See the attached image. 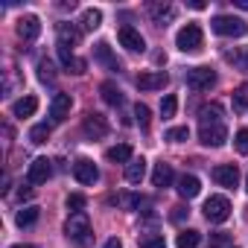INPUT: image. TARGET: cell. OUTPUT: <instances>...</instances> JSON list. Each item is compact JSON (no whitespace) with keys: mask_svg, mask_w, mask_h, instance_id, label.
Here are the masks:
<instances>
[{"mask_svg":"<svg viewBox=\"0 0 248 248\" xmlns=\"http://www.w3.org/2000/svg\"><path fill=\"white\" fill-rule=\"evenodd\" d=\"M38 76L44 79V82H53L56 79V70H53V64L44 59V62H38Z\"/></svg>","mask_w":248,"mask_h":248,"instance_id":"37","label":"cell"},{"mask_svg":"<svg viewBox=\"0 0 248 248\" xmlns=\"http://www.w3.org/2000/svg\"><path fill=\"white\" fill-rule=\"evenodd\" d=\"M245 193H248V178H245Z\"/></svg>","mask_w":248,"mask_h":248,"instance_id":"43","label":"cell"},{"mask_svg":"<svg viewBox=\"0 0 248 248\" xmlns=\"http://www.w3.org/2000/svg\"><path fill=\"white\" fill-rule=\"evenodd\" d=\"M199 140L204 146H222L228 140V129H225V123H210V126H199Z\"/></svg>","mask_w":248,"mask_h":248,"instance_id":"7","label":"cell"},{"mask_svg":"<svg viewBox=\"0 0 248 248\" xmlns=\"http://www.w3.org/2000/svg\"><path fill=\"white\" fill-rule=\"evenodd\" d=\"M233 111H236V114L248 111V82H242V85L233 91Z\"/></svg>","mask_w":248,"mask_h":248,"instance_id":"27","label":"cell"},{"mask_svg":"<svg viewBox=\"0 0 248 248\" xmlns=\"http://www.w3.org/2000/svg\"><path fill=\"white\" fill-rule=\"evenodd\" d=\"M175 108H178V99H175V93H167V96L161 99V117H164V120L175 117Z\"/></svg>","mask_w":248,"mask_h":248,"instance_id":"30","label":"cell"},{"mask_svg":"<svg viewBox=\"0 0 248 248\" xmlns=\"http://www.w3.org/2000/svg\"><path fill=\"white\" fill-rule=\"evenodd\" d=\"M167 82H170V76L164 70H146V73L138 76V88L140 91H161Z\"/></svg>","mask_w":248,"mask_h":248,"instance_id":"12","label":"cell"},{"mask_svg":"<svg viewBox=\"0 0 248 248\" xmlns=\"http://www.w3.org/2000/svg\"><path fill=\"white\" fill-rule=\"evenodd\" d=\"M225 59H228L236 70H245V73H248V50H245V47H239V50H233V53H225Z\"/></svg>","mask_w":248,"mask_h":248,"instance_id":"28","label":"cell"},{"mask_svg":"<svg viewBox=\"0 0 248 248\" xmlns=\"http://www.w3.org/2000/svg\"><path fill=\"white\" fill-rule=\"evenodd\" d=\"M70 105H73L70 93H56V96H53V102H50V117H53L56 123L67 120V114H70Z\"/></svg>","mask_w":248,"mask_h":248,"instance_id":"13","label":"cell"},{"mask_svg":"<svg viewBox=\"0 0 248 248\" xmlns=\"http://www.w3.org/2000/svg\"><path fill=\"white\" fill-rule=\"evenodd\" d=\"M231 245V233L219 231V233H210V248H228Z\"/></svg>","mask_w":248,"mask_h":248,"instance_id":"35","label":"cell"},{"mask_svg":"<svg viewBox=\"0 0 248 248\" xmlns=\"http://www.w3.org/2000/svg\"><path fill=\"white\" fill-rule=\"evenodd\" d=\"M99 93H102V99H105L108 105H123V91H120L114 82H102V85H99Z\"/></svg>","mask_w":248,"mask_h":248,"instance_id":"23","label":"cell"},{"mask_svg":"<svg viewBox=\"0 0 248 248\" xmlns=\"http://www.w3.org/2000/svg\"><path fill=\"white\" fill-rule=\"evenodd\" d=\"M102 248H123V242H120V239H117V236H111V239H108V242H105V245H102Z\"/></svg>","mask_w":248,"mask_h":248,"instance_id":"40","label":"cell"},{"mask_svg":"<svg viewBox=\"0 0 248 248\" xmlns=\"http://www.w3.org/2000/svg\"><path fill=\"white\" fill-rule=\"evenodd\" d=\"M47 138H50V126H47V123H38V126L30 129V140L32 143H47Z\"/></svg>","mask_w":248,"mask_h":248,"instance_id":"31","label":"cell"},{"mask_svg":"<svg viewBox=\"0 0 248 248\" xmlns=\"http://www.w3.org/2000/svg\"><path fill=\"white\" fill-rule=\"evenodd\" d=\"M233 146H236V152H239V155H248V129H239V132H236Z\"/></svg>","mask_w":248,"mask_h":248,"instance_id":"34","label":"cell"},{"mask_svg":"<svg viewBox=\"0 0 248 248\" xmlns=\"http://www.w3.org/2000/svg\"><path fill=\"white\" fill-rule=\"evenodd\" d=\"M172 178H175V175H172V167H170V164H164V161L155 164V172H152V184H155V187H170Z\"/></svg>","mask_w":248,"mask_h":248,"instance_id":"22","label":"cell"},{"mask_svg":"<svg viewBox=\"0 0 248 248\" xmlns=\"http://www.w3.org/2000/svg\"><path fill=\"white\" fill-rule=\"evenodd\" d=\"M82 132H85L88 138L99 140V138H105V135H108V120H105L102 114H96V111H88V114H85V120H82Z\"/></svg>","mask_w":248,"mask_h":248,"instance_id":"8","label":"cell"},{"mask_svg":"<svg viewBox=\"0 0 248 248\" xmlns=\"http://www.w3.org/2000/svg\"><path fill=\"white\" fill-rule=\"evenodd\" d=\"M38 32H41V21H38L35 15H24V18L18 21V35H21L24 41H35Z\"/></svg>","mask_w":248,"mask_h":248,"instance_id":"15","label":"cell"},{"mask_svg":"<svg viewBox=\"0 0 248 248\" xmlns=\"http://www.w3.org/2000/svg\"><path fill=\"white\" fill-rule=\"evenodd\" d=\"M117 41L126 47L129 53H143L146 50V41H143V35L132 27V24H123L120 30H117Z\"/></svg>","mask_w":248,"mask_h":248,"instance_id":"4","label":"cell"},{"mask_svg":"<svg viewBox=\"0 0 248 248\" xmlns=\"http://www.w3.org/2000/svg\"><path fill=\"white\" fill-rule=\"evenodd\" d=\"M35 111H38V99H35L32 93H30V96H24V99H18V102L12 105V114H15V117H21V120H24V117H32Z\"/></svg>","mask_w":248,"mask_h":248,"instance_id":"18","label":"cell"},{"mask_svg":"<svg viewBox=\"0 0 248 248\" xmlns=\"http://www.w3.org/2000/svg\"><path fill=\"white\" fill-rule=\"evenodd\" d=\"M56 32H59V47H73V44H79V30H73L70 24H59L56 27Z\"/></svg>","mask_w":248,"mask_h":248,"instance_id":"20","label":"cell"},{"mask_svg":"<svg viewBox=\"0 0 248 248\" xmlns=\"http://www.w3.org/2000/svg\"><path fill=\"white\" fill-rule=\"evenodd\" d=\"M175 47H178L181 53H199V50L204 47V32H202V27H199V24L181 27L178 35H175Z\"/></svg>","mask_w":248,"mask_h":248,"instance_id":"2","label":"cell"},{"mask_svg":"<svg viewBox=\"0 0 248 248\" xmlns=\"http://www.w3.org/2000/svg\"><path fill=\"white\" fill-rule=\"evenodd\" d=\"M140 248H167V242H164L161 233H152V236H143L140 239Z\"/></svg>","mask_w":248,"mask_h":248,"instance_id":"36","label":"cell"},{"mask_svg":"<svg viewBox=\"0 0 248 248\" xmlns=\"http://www.w3.org/2000/svg\"><path fill=\"white\" fill-rule=\"evenodd\" d=\"M12 248H38V245H12Z\"/></svg>","mask_w":248,"mask_h":248,"instance_id":"42","label":"cell"},{"mask_svg":"<svg viewBox=\"0 0 248 248\" xmlns=\"http://www.w3.org/2000/svg\"><path fill=\"white\" fill-rule=\"evenodd\" d=\"M96 62H102V64H108L111 70H120V64H117V59L111 56V47H108L105 41H99V44H96Z\"/></svg>","mask_w":248,"mask_h":248,"instance_id":"26","label":"cell"},{"mask_svg":"<svg viewBox=\"0 0 248 248\" xmlns=\"http://www.w3.org/2000/svg\"><path fill=\"white\" fill-rule=\"evenodd\" d=\"M105 158H108L111 164H132V161H135L129 143H117V146H111V149L105 152Z\"/></svg>","mask_w":248,"mask_h":248,"instance_id":"17","label":"cell"},{"mask_svg":"<svg viewBox=\"0 0 248 248\" xmlns=\"http://www.w3.org/2000/svg\"><path fill=\"white\" fill-rule=\"evenodd\" d=\"M38 216H41V207L27 204V207H21V210H18L15 225H18V228H30V225H35V222H38Z\"/></svg>","mask_w":248,"mask_h":248,"instance_id":"19","label":"cell"},{"mask_svg":"<svg viewBox=\"0 0 248 248\" xmlns=\"http://www.w3.org/2000/svg\"><path fill=\"white\" fill-rule=\"evenodd\" d=\"M135 117H138V123H140V126L146 129V126H149V105L138 102V105H135Z\"/></svg>","mask_w":248,"mask_h":248,"instance_id":"38","label":"cell"},{"mask_svg":"<svg viewBox=\"0 0 248 248\" xmlns=\"http://www.w3.org/2000/svg\"><path fill=\"white\" fill-rule=\"evenodd\" d=\"M187 138H190V129H187V126H175V129L167 132V140H170V143H181V140H187Z\"/></svg>","mask_w":248,"mask_h":248,"instance_id":"32","label":"cell"},{"mask_svg":"<svg viewBox=\"0 0 248 248\" xmlns=\"http://www.w3.org/2000/svg\"><path fill=\"white\" fill-rule=\"evenodd\" d=\"M146 175V161L143 158H135L132 164H126V181L129 184H140Z\"/></svg>","mask_w":248,"mask_h":248,"instance_id":"21","label":"cell"},{"mask_svg":"<svg viewBox=\"0 0 248 248\" xmlns=\"http://www.w3.org/2000/svg\"><path fill=\"white\" fill-rule=\"evenodd\" d=\"M99 24H102V12H99V9H85V15H82V27L93 32Z\"/></svg>","mask_w":248,"mask_h":248,"instance_id":"29","label":"cell"},{"mask_svg":"<svg viewBox=\"0 0 248 248\" xmlns=\"http://www.w3.org/2000/svg\"><path fill=\"white\" fill-rule=\"evenodd\" d=\"M149 18H152L158 27H167V24L175 18V6H172V3H149Z\"/></svg>","mask_w":248,"mask_h":248,"instance_id":"14","label":"cell"},{"mask_svg":"<svg viewBox=\"0 0 248 248\" xmlns=\"http://www.w3.org/2000/svg\"><path fill=\"white\" fill-rule=\"evenodd\" d=\"M199 117H202V126H210V123H222V105H219V102H210V105H204V108L199 111Z\"/></svg>","mask_w":248,"mask_h":248,"instance_id":"24","label":"cell"},{"mask_svg":"<svg viewBox=\"0 0 248 248\" xmlns=\"http://www.w3.org/2000/svg\"><path fill=\"white\" fill-rule=\"evenodd\" d=\"M199 242H202V233H199V231H193V228L181 231V233H178V239H175V245H178V248H196Z\"/></svg>","mask_w":248,"mask_h":248,"instance_id":"25","label":"cell"},{"mask_svg":"<svg viewBox=\"0 0 248 248\" xmlns=\"http://www.w3.org/2000/svg\"><path fill=\"white\" fill-rule=\"evenodd\" d=\"M210 27L216 35H225V38H242L248 32V24L242 18H233V15H216L210 21Z\"/></svg>","mask_w":248,"mask_h":248,"instance_id":"3","label":"cell"},{"mask_svg":"<svg viewBox=\"0 0 248 248\" xmlns=\"http://www.w3.org/2000/svg\"><path fill=\"white\" fill-rule=\"evenodd\" d=\"M175 190H178V196H181V199H196V196L202 193V181H199L196 175H181Z\"/></svg>","mask_w":248,"mask_h":248,"instance_id":"16","label":"cell"},{"mask_svg":"<svg viewBox=\"0 0 248 248\" xmlns=\"http://www.w3.org/2000/svg\"><path fill=\"white\" fill-rule=\"evenodd\" d=\"M204 216H207V222H216V225L225 222L231 216V202L225 196H210L204 202Z\"/></svg>","mask_w":248,"mask_h":248,"instance_id":"5","label":"cell"},{"mask_svg":"<svg viewBox=\"0 0 248 248\" xmlns=\"http://www.w3.org/2000/svg\"><path fill=\"white\" fill-rule=\"evenodd\" d=\"M88 204V199L82 196V193H70L67 196V210H73V213H82V207Z\"/></svg>","mask_w":248,"mask_h":248,"instance_id":"33","label":"cell"},{"mask_svg":"<svg viewBox=\"0 0 248 248\" xmlns=\"http://www.w3.org/2000/svg\"><path fill=\"white\" fill-rule=\"evenodd\" d=\"M64 233H67V239H70L76 248H88L91 239H93V233H91V222H88L85 213H70V219L64 222Z\"/></svg>","mask_w":248,"mask_h":248,"instance_id":"1","label":"cell"},{"mask_svg":"<svg viewBox=\"0 0 248 248\" xmlns=\"http://www.w3.org/2000/svg\"><path fill=\"white\" fill-rule=\"evenodd\" d=\"M184 216H190V210H187V207H181V204H178V207H172V222H184Z\"/></svg>","mask_w":248,"mask_h":248,"instance_id":"39","label":"cell"},{"mask_svg":"<svg viewBox=\"0 0 248 248\" xmlns=\"http://www.w3.org/2000/svg\"><path fill=\"white\" fill-rule=\"evenodd\" d=\"M73 178H76L79 184H96V181H99V170H96L93 161L79 158V161L73 164Z\"/></svg>","mask_w":248,"mask_h":248,"instance_id":"10","label":"cell"},{"mask_svg":"<svg viewBox=\"0 0 248 248\" xmlns=\"http://www.w3.org/2000/svg\"><path fill=\"white\" fill-rule=\"evenodd\" d=\"M53 175V161L47 158H35L27 170V184H47V178Z\"/></svg>","mask_w":248,"mask_h":248,"instance_id":"9","label":"cell"},{"mask_svg":"<svg viewBox=\"0 0 248 248\" xmlns=\"http://www.w3.org/2000/svg\"><path fill=\"white\" fill-rule=\"evenodd\" d=\"M213 181H216L219 187L233 190V187L239 184V170H236L233 164H219V167H213Z\"/></svg>","mask_w":248,"mask_h":248,"instance_id":"11","label":"cell"},{"mask_svg":"<svg viewBox=\"0 0 248 248\" xmlns=\"http://www.w3.org/2000/svg\"><path fill=\"white\" fill-rule=\"evenodd\" d=\"M216 85V73L210 67H193L187 70V88L193 91H210Z\"/></svg>","mask_w":248,"mask_h":248,"instance_id":"6","label":"cell"},{"mask_svg":"<svg viewBox=\"0 0 248 248\" xmlns=\"http://www.w3.org/2000/svg\"><path fill=\"white\" fill-rule=\"evenodd\" d=\"M236 6L239 9H248V0H236Z\"/></svg>","mask_w":248,"mask_h":248,"instance_id":"41","label":"cell"}]
</instances>
